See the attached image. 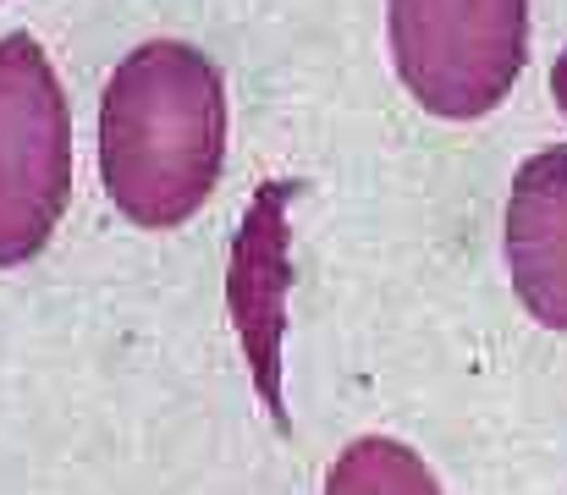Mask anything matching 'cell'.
I'll list each match as a JSON object with an SVG mask.
<instances>
[{
	"label": "cell",
	"mask_w": 567,
	"mask_h": 495,
	"mask_svg": "<svg viewBox=\"0 0 567 495\" xmlns=\"http://www.w3.org/2000/svg\"><path fill=\"white\" fill-rule=\"evenodd\" d=\"M226 160V89L210 55L182 39L138 45L100 100V177L111 204L172 231L204 210Z\"/></svg>",
	"instance_id": "1"
},
{
	"label": "cell",
	"mask_w": 567,
	"mask_h": 495,
	"mask_svg": "<svg viewBox=\"0 0 567 495\" xmlns=\"http://www.w3.org/2000/svg\"><path fill=\"white\" fill-rule=\"evenodd\" d=\"M391 55L430 116H484L529 61V0H391Z\"/></svg>",
	"instance_id": "2"
},
{
	"label": "cell",
	"mask_w": 567,
	"mask_h": 495,
	"mask_svg": "<svg viewBox=\"0 0 567 495\" xmlns=\"http://www.w3.org/2000/svg\"><path fill=\"white\" fill-rule=\"evenodd\" d=\"M72 193V116L50 55L28 34L0 39V270L50 242Z\"/></svg>",
	"instance_id": "3"
},
{
	"label": "cell",
	"mask_w": 567,
	"mask_h": 495,
	"mask_svg": "<svg viewBox=\"0 0 567 495\" xmlns=\"http://www.w3.org/2000/svg\"><path fill=\"white\" fill-rule=\"evenodd\" d=\"M513 292L545 330H567V143L518 165L507 199Z\"/></svg>",
	"instance_id": "4"
},
{
	"label": "cell",
	"mask_w": 567,
	"mask_h": 495,
	"mask_svg": "<svg viewBox=\"0 0 567 495\" xmlns=\"http://www.w3.org/2000/svg\"><path fill=\"white\" fill-rule=\"evenodd\" d=\"M326 495H441V484L402 441L364 435L331 462Z\"/></svg>",
	"instance_id": "5"
},
{
	"label": "cell",
	"mask_w": 567,
	"mask_h": 495,
	"mask_svg": "<svg viewBox=\"0 0 567 495\" xmlns=\"http://www.w3.org/2000/svg\"><path fill=\"white\" fill-rule=\"evenodd\" d=\"M551 94H556V105L567 111V50H562L556 66H551Z\"/></svg>",
	"instance_id": "6"
}]
</instances>
